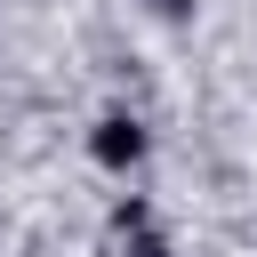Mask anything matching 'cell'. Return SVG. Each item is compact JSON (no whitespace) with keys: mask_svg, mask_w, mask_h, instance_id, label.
Returning <instances> with one entry per match:
<instances>
[{"mask_svg":"<svg viewBox=\"0 0 257 257\" xmlns=\"http://www.w3.org/2000/svg\"><path fill=\"white\" fill-rule=\"evenodd\" d=\"M96 153H104V161H137V128H128V120H104Z\"/></svg>","mask_w":257,"mask_h":257,"instance_id":"cell-1","label":"cell"}]
</instances>
